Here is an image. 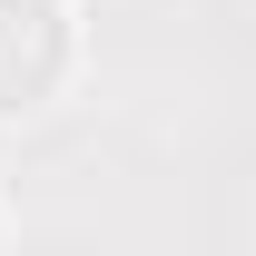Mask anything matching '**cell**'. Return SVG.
<instances>
[{"instance_id": "6da1fadb", "label": "cell", "mask_w": 256, "mask_h": 256, "mask_svg": "<svg viewBox=\"0 0 256 256\" xmlns=\"http://www.w3.org/2000/svg\"><path fill=\"white\" fill-rule=\"evenodd\" d=\"M79 69V10L69 0H0V118H40Z\"/></svg>"}]
</instances>
